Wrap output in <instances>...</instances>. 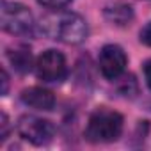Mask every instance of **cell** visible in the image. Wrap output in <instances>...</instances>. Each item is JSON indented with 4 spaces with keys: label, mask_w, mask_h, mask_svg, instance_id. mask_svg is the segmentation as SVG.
Instances as JSON below:
<instances>
[{
    "label": "cell",
    "mask_w": 151,
    "mask_h": 151,
    "mask_svg": "<svg viewBox=\"0 0 151 151\" xmlns=\"http://www.w3.org/2000/svg\"><path fill=\"white\" fill-rule=\"evenodd\" d=\"M103 14H105V18L112 25H119V27H124V25H128L133 20V9L128 4H114V6H109V7H105Z\"/></svg>",
    "instance_id": "9"
},
{
    "label": "cell",
    "mask_w": 151,
    "mask_h": 151,
    "mask_svg": "<svg viewBox=\"0 0 151 151\" xmlns=\"http://www.w3.org/2000/svg\"><path fill=\"white\" fill-rule=\"evenodd\" d=\"M126 64H128V57L119 45H105L100 50L98 66H100V71L105 78L117 80L124 73Z\"/></svg>",
    "instance_id": "6"
},
{
    "label": "cell",
    "mask_w": 151,
    "mask_h": 151,
    "mask_svg": "<svg viewBox=\"0 0 151 151\" xmlns=\"http://www.w3.org/2000/svg\"><path fill=\"white\" fill-rule=\"evenodd\" d=\"M123 116L110 109H98L89 116L87 126H86V139L89 142L100 144V142H114L123 133Z\"/></svg>",
    "instance_id": "2"
},
{
    "label": "cell",
    "mask_w": 151,
    "mask_h": 151,
    "mask_svg": "<svg viewBox=\"0 0 151 151\" xmlns=\"http://www.w3.org/2000/svg\"><path fill=\"white\" fill-rule=\"evenodd\" d=\"M0 119H2V123H0V126H2V132H0V140H6L7 139V128H9V121H7V116L2 112L0 114Z\"/></svg>",
    "instance_id": "12"
},
{
    "label": "cell",
    "mask_w": 151,
    "mask_h": 151,
    "mask_svg": "<svg viewBox=\"0 0 151 151\" xmlns=\"http://www.w3.org/2000/svg\"><path fill=\"white\" fill-rule=\"evenodd\" d=\"M2 84H4V87H2V94H7V86H9V77H7V71H6V69L2 71Z\"/></svg>",
    "instance_id": "14"
},
{
    "label": "cell",
    "mask_w": 151,
    "mask_h": 151,
    "mask_svg": "<svg viewBox=\"0 0 151 151\" xmlns=\"http://www.w3.org/2000/svg\"><path fill=\"white\" fill-rule=\"evenodd\" d=\"M39 30L55 41L66 43V45H80L87 39L89 29L86 20L71 11H62L57 9L45 18H41Z\"/></svg>",
    "instance_id": "1"
},
{
    "label": "cell",
    "mask_w": 151,
    "mask_h": 151,
    "mask_svg": "<svg viewBox=\"0 0 151 151\" xmlns=\"http://www.w3.org/2000/svg\"><path fill=\"white\" fill-rule=\"evenodd\" d=\"M0 25L13 36H29L34 30V16L23 4L7 2L0 4Z\"/></svg>",
    "instance_id": "3"
},
{
    "label": "cell",
    "mask_w": 151,
    "mask_h": 151,
    "mask_svg": "<svg viewBox=\"0 0 151 151\" xmlns=\"http://www.w3.org/2000/svg\"><path fill=\"white\" fill-rule=\"evenodd\" d=\"M16 130L22 139L29 140L34 146H45L55 135L53 123L37 116H22L16 123Z\"/></svg>",
    "instance_id": "4"
},
{
    "label": "cell",
    "mask_w": 151,
    "mask_h": 151,
    "mask_svg": "<svg viewBox=\"0 0 151 151\" xmlns=\"http://www.w3.org/2000/svg\"><path fill=\"white\" fill-rule=\"evenodd\" d=\"M36 2L43 7H48L52 11H57V9H64L66 6L71 4V0H36Z\"/></svg>",
    "instance_id": "10"
},
{
    "label": "cell",
    "mask_w": 151,
    "mask_h": 151,
    "mask_svg": "<svg viewBox=\"0 0 151 151\" xmlns=\"http://www.w3.org/2000/svg\"><path fill=\"white\" fill-rule=\"evenodd\" d=\"M7 59L18 73H27L32 68V52L25 45H16L7 50Z\"/></svg>",
    "instance_id": "8"
},
{
    "label": "cell",
    "mask_w": 151,
    "mask_h": 151,
    "mask_svg": "<svg viewBox=\"0 0 151 151\" xmlns=\"http://www.w3.org/2000/svg\"><path fill=\"white\" fill-rule=\"evenodd\" d=\"M22 101L27 107H32L36 110H52L55 107V96L52 91L45 87H29L23 89L20 94Z\"/></svg>",
    "instance_id": "7"
},
{
    "label": "cell",
    "mask_w": 151,
    "mask_h": 151,
    "mask_svg": "<svg viewBox=\"0 0 151 151\" xmlns=\"http://www.w3.org/2000/svg\"><path fill=\"white\" fill-rule=\"evenodd\" d=\"M139 37H140V43H144L146 46H151V22L142 27Z\"/></svg>",
    "instance_id": "11"
},
{
    "label": "cell",
    "mask_w": 151,
    "mask_h": 151,
    "mask_svg": "<svg viewBox=\"0 0 151 151\" xmlns=\"http://www.w3.org/2000/svg\"><path fill=\"white\" fill-rule=\"evenodd\" d=\"M144 78H146V84L147 87L151 89V59L144 64Z\"/></svg>",
    "instance_id": "13"
},
{
    "label": "cell",
    "mask_w": 151,
    "mask_h": 151,
    "mask_svg": "<svg viewBox=\"0 0 151 151\" xmlns=\"http://www.w3.org/2000/svg\"><path fill=\"white\" fill-rule=\"evenodd\" d=\"M36 75L43 82H60L68 75L66 57L57 50L43 52L36 60Z\"/></svg>",
    "instance_id": "5"
}]
</instances>
